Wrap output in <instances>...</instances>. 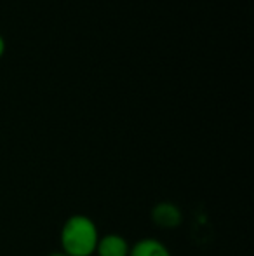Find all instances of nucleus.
Returning a JSON list of instances; mask_svg holds the SVG:
<instances>
[{"label":"nucleus","mask_w":254,"mask_h":256,"mask_svg":"<svg viewBox=\"0 0 254 256\" xmlns=\"http://www.w3.org/2000/svg\"><path fill=\"white\" fill-rule=\"evenodd\" d=\"M131 244L120 234H106L99 236L98 246H96V256H129Z\"/></svg>","instance_id":"obj_3"},{"label":"nucleus","mask_w":254,"mask_h":256,"mask_svg":"<svg viewBox=\"0 0 254 256\" xmlns=\"http://www.w3.org/2000/svg\"><path fill=\"white\" fill-rule=\"evenodd\" d=\"M99 240L96 223L85 214H73L63 223L59 242L61 251L68 256H94Z\"/></svg>","instance_id":"obj_1"},{"label":"nucleus","mask_w":254,"mask_h":256,"mask_svg":"<svg viewBox=\"0 0 254 256\" xmlns=\"http://www.w3.org/2000/svg\"><path fill=\"white\" fill-rule=\"evenodd\" d=\"M129 256H173L169 248L160 240L153 239V237H145L139 239L131 246Z\"/></svg>","instance_id":"obj_4"},{"label":"nucleus","mask_w":254,"mask_h":256,"mask_svg":"<svg viewBox=\"0 0 254 256\" xmlns=\"http://www.w3.org/2000/svg\"><path fill=\"white\" fill-rule=\"evenodd\" d=\"M152 222L164 230L178 228L183 222V212L173 202H160L152 209Z\"/></svg>","instance_id":"obj_2"},{"label":"nucleus","mask_w":254,"mask_h":256,"mask_svg":"<svg viewBox=\"0 0 254 256\" xmlns=\"http://www.w3.org/2000/svg\"><path fill=\"white\" fill-rule=\"evenodd\" d=\"M3 52H5V40H3V37L0 35V58L3 56Z\"/></svg>","instance_id":"obj_5"},{"label":"nucleus","mask_w":254,"mask_h":256,"mask_svg":"<svg viewBox=\"0 0 254 256\" xmlns=\"http://www.w3.org/2000/svg\"><path fill=\"white\" fill-rule=\"evenodd\" d=\"M49 256H68V254H64V253H63V251H61V250H59V251H52V253H51V254H49Z\"/></svg>","instance_id":"obj_6"}]
</instances>
